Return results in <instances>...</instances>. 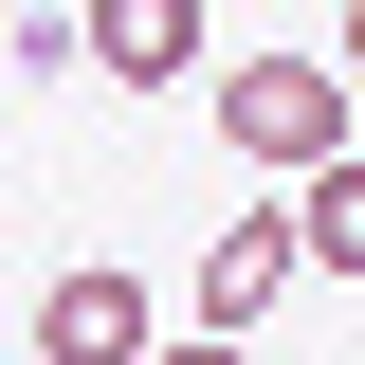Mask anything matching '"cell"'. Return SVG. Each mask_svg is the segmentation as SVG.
Segmentation results:
<instances>
[{
	"instance_id": "8992f818",
	"label": "cell",
	"mask_w": 365,
	"mask_h": 365,
	"mask_svg": "<svg viewBox=\"0 0 365 365\" xmlns=\"http://www.w3.org/2000/svg\"><path fill=\"white\" fill-rule=\"evenodd\" d=\"M146 365H256V347H237V329H201V347H146Z\"/></svg>"
},
{
	"instance_id": "7a4b0ae2",
	"label": "cell",
	"mask_w": 365,
	"mask_h": 365,
	"mask_svg": "<svg viewBox=\"0 0 365 365\" xmlns=\"http://www.w3.org/2000/svg\"><path fill=\"white\" fill-rule=\"evenodd\" d=\"M165 347V311H146V274H110V256H73L37 292V365H146Z\"/></svg>"
},
{
	"instance_id": "52a82bcc",
	"label": "cell",
	"mask_w": 365,
	"mask_h": 365,
	"mask_svg": "<svg viewBox=\"0 0 365 365\" xmlns=\"http://www.w3.org/2000/svg\"><path fill=\"white\" fill-rule=\"evenodd\" d=\"M329 73H347V91H365V0H347V55H329Z\"/></svg>"
},
{
	"instance_id": "5b68a950",
	"label": "cell",
	"mask_w": 365,
	"mask_h": 365,
	"mask_svg": "<svg viewBox=\"0 0 365 365\" xmlns=\"http://www.w3.org/2000/svg\"><path fill=\"white\" fill-rule=\"evenodd\" d=\"M292 256H311V274H365V146H329V165L292 182Z\"/></svg>"
},
{
	"instance_id": "6da1fadb",
	"label": "cell",
	"mask_w": 365,
	"mask_h": 365,
	"mask_svg": "<svg viewBox=\"0 0 365 365\" xmlns=\"http://www.w3.org/2000/svg\"><path fill=\"white\" fill-rule=\"evenodd\" d=\"M220 146L274 165V182H311L329 146H365V91L329 73V55H237V73H220Z\"/></svg>"
},
{
	"instance_id": "277c9868",
	"label": "cell",
	"mask_w": 365,
	"mask_h": 365,
	"mask_svg": "<svg viewBox=\"0 0 365 365\" xmlns=\"http://www.w3.org/2000/svg\"><path fill=\"white\" fill-rule=\"evenodd\" d=\"M292 274H311V256H292V201H274V220H220V237H201V329H256Z\"/></svg>"
},
{
	"instance_id": "3957f363",
	"label": "cell",
	"mask_w": 365,
	"mask_h": 365,
	"mask_svg": "<svg viewBox=\"0 0 365 365\" xmlns=\"http://www.w3.org/2000/svg\"><path fill=\"white\" fill-rule=\"evenodd\" d=\"M73 55H91V91H182L201 73V0H91Z\"/></svg>"
}]
</instances>
